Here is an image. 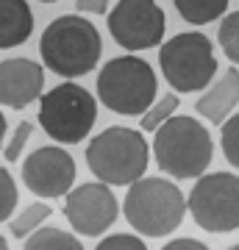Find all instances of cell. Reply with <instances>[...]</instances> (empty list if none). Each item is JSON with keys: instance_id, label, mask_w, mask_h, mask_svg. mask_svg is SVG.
<instances>
[{"instance_id": "obj_1", "label": "cell", "mask_w": 239, "mask_h": 250, "mask_svg": "<svg viewBox=\"0 0 239 250\" xmlns=\"http://www.w3.org/2000/svg\"><path fill=\"white\" fill-rule=\"evenodd\" d=\"M100 31L81 14H62L44 28L39 56L50 72L62 78H81L100 62Z\"/></svg>"}, {"instance_id": "obj_2", "label": "cell", "mask_w": 239, "mask_h": 250, "mask_svg": "<svg viewBox=\"0 0 239 250\" xmlns=\"http://www.w3.org/2000/svg\"><path fill=\"white\" fill-rule=\"evenodd\" d=\"M151 153L161 172H167L170 178L186 181L200 178L209 170L214 142L203 123H197L195 117L175 114L164 125H159Z\"/></svg>"}, {"instance_id": "obj_3", "label": "cell", "mask_w": 239, "mask_h": 250, "mask_svg": "<svg viewBox=\"0 0 239 250\" xmlns=\"http://www.w3.org/2000/svg\"><path fill=\"white\" fill-rule=\"evenodd\" d=\"M151 147L142 131L111 125L98 134L87 147V164L92 175L106 187H131L145 175Z\"/></svg>"}, {"instance_id": "obj_4", "label": "cell", "mask_w": 239, "mask_h": 250, "mask_svg": "<svg viewBox=\"0 0 239 250\" xmlns=\"http://www.w3.org/2000/svg\"><path fill=\"white\" fill-rule=\"evenodd\" d=\"M123 211L142 236H170L184 223L186 197L170 178H139L128 187Z\"/></svg>"}, {"instance_id": "obj_5", "label": "cell", "mask_w": 239, "mask_h": 250, "mask_svg": "<svg viewBox=\"0 0 239 250\" xmlns=\"http://www.w3.org/2000/svg\"><path fill=\"white\" fill-rule=\"evenodd\" d=\"M98 100L123 117H142L156 103V72L139 56H117L98 75Z\"/></svg>"}, {"instance_id": "obj_6", "label": "cell", "mask_w": 239, "mask_h": 250, "mask_svg": "<svg viewBox=\"0 0 239 250\" xmlns=\"http://www.w3.org/2000/svg\"><path fill=\"white\" fill-rule=\"evenodd\" d=\"M98 120V100L78 83H59L39 98V125L53 142L78 145L87 139Z\"/></svg>"}, {"instance_id": "obj_7", "label": "cell", "mask_w": 239, "mask_h": 250, "mask_svg": "<svg viewBox=\"0 0 239 250\" xmlns=\"http://www.w3.org/2000/svg\"><path fill=\"white\" fill-rule=\"evenodd\" d=\"M159 67L167 83L175 89V95L200 92L212 86L214 72H217V56H214L212 39L197 31L175 34L170 42L159 47Z\"/></svg>"}, {"instance_id": "obj_8", "label": "cell", "mask_w": 239, "mask_h": 250, "mask_svg": "<svg viewBox=\"0 0 239 250\" xmlns=\"http://www.w3.org/2000/svg\"><path fill=\"white\" fill-rule=\"evenodd\" d=\"M186 208L203 231L231 233L239 228V175L212 172L195 181L186 195Z\"/></svg>"}, {"instance_id": "obj_9", "label": "cell", "mask_w": 239, "mask_h": 250, "mask_svg": "<svg viewBox=\"0 0 239 250\" xmlns=\"http://www.w3.org/2000/svg\"><path fill=\"white\" fill-rule=\"evenodd\" d=\"M164 9L156 0H120L109 11V34L120 47L139 53L164 42Z\"/></svg>"}, {"instance_id": "obj_10", "label": "cell", "mask_w": 239, "mask_h": 250, "mask_svg": "<svg viewBox=\"0 0 239 250\" xmlns=\"http://www.w3.org/2000/svg\"><path fill=\"white\" fill-rule=\"evenodd\" d=\"M117 214H120V206H117L114 192L100 181L81 184L67 192L64 217L70 220L72 231L81 236H100L114 225Z\"/></svg>"}, {"instance_id": "obj_11", "label": "cell", "mask_w": 239, "mask_h": 250, "mask_svg": "<svg viewBox=\"0 0 239 250\" xmlns=\"http://www.w3.org/2000/svg\"><path fill=\"white\" fill-rule=\"evenodd\" d=\"M22 181L36 197H62L75 184V159L59 145L36 147L22 161Z\"/></svg>"}, {"instance_id": "obj_12", "label": "cell", "mask_w": 239, "mask_h": 250, "mask_svg": "<svg viewBox=\"0 0 239 250\" xmlns=\"http://www.w3.org/2000/svg\"><path fill=\"white\" fill-rule=\"evenodd\" d=\"M44 70L34 59H6L0 62V106L25 108L42 98Z\"/></svg>"}, {"instance_id": "obj_13", "label": "cell", "mask_w": 239, "mask_h": 250, "mask_svg": "<svg viewBox=\"0 0 239 250\" xmlns=\"http://www.w3.org/2000/svg\"><path fill=\"white\" fill-rule=\"evenodd\" d=\"M237 103H239V70L237 67H228L220 78L214 81V86H209L197 98L195 108L203 120L220 125L231 117V111L237 108Z\"/></svg>"}, {"instance_id": "obj_14", "label": "cell", "mask_w": 239, "mask_h": 250, "mask_svg": "<svg viewBox=\"0 0 239 250\" xmlns=\"http://www.w3.org/2000/svg\"><path fill=\"white\" fill-rule=\"evenodd\" d=\"M34 34V11L28 0H0V50L17 47Z\"/></svg>"}, {"instance_id": "obj_15", "label": "cell", "mask_w": 239, "mask_h": 250, "mask_svg": "<svg viewBox=\"0 0 239 250\" xmlns=\"http://www.w3.org/2000/svg\"><path fill=\"white\" fill-rule=\"evenodd\" d=\"M175 3L181 20H186L189 25H206L220 20L228 9V0H173Z\"/></svg>"}, {"instance_id": "obj_16", "label": "cell", "mask_w": 239, "mask_h": 250, "mask_svg": "<svg viewBox=\"0 0 239 250\" xmlns=\"http://www.w3.org/2000/svg\"><path fill=\"white\" fill-rule=\"evenodd\" d=\"M22 250H84V242L70 231H62V228H39L25 239V248Z\"/></svg>"}, {"instance_id": "obj_17", "label": "cell", "mask_w": 239, "mask_h": 250, "mask_svg": "<svg viewBox=\"0 0 239 250\" xmlns=\"http://www.w3.org/2000/svg\"><path fill=\"white\" fill-rule=\"evenodd\" d=\"M50 214H53V208H50V203H44V200H36V203H31L28 208H22V211L11 220V233H14V239H28L34 231H39V225H42Z\"/></svg>"}, {"instance_id": "obj_18", "label": "cell", "mask_w": 239, "mask_h": 250, "mask_svg": "<svg viewBox=\"0 0 239 250\" xmlns=\"http://www.w3.org/2000/svg\"><path fill=\"white\" fill-rule=\"evenodd\" d=\"M181 106V100H178L175 92H167V95H161L156 103H153L145 114L139 117V125H142V131H159V125H164L170 120V117H175V108Z\"/></svg>"}, {"instance_id": "obj_19", "label": "cell", "mask_w": 239, "mask_h": 250, "mask_svg": "<svg viewBox=\"0 0 239 250\" xmlns=\"http://www.w3.org/2000/svg\"><path fill=\"white\" fill-rule=\"evenodd\" d=\"M217 42H220L222 53L228 56V62L239 64V11H231L220 20Z\"/></svg>"}, {"instance_id": "obj_20", "label": "cell", "mask_w": 239, "mask_h": 250, "mask_svg": "<svg viewBox=\"0 0 239 250\" xmlns=\"http://www.w3.org/2000/svg\"><path fill=\"white\" fill-rule=\"evenodd\" d=\"M220 147H222V156H225V161H228L231 167H237V170H239V111L222 123Z\"/></svg>"}, {"instance_id": "obj_21", "label": "cell", "mask_w": 239, "mask_h": 250, "mask_svg": "<svg viewBox=\"0 0 239 250\" xmlns=\"http://www.w3.org/2000/svg\"><path fill=\"white\" fill-rule=\"evenodd\" d=\"M17 200H20V192H17V184H14V175H9V170L0 167V223H6L14 214Z\"/></svg>"}, {"instance_id": "obj_22", "label": "cell", "mask_w": 239, "mask_h": 250, "mask_svg": "<svg viewBox=\"0 0 239 250\" xmlns=\"http://www.w3.org/2000/svg\"><path fill=\"white\" fill-rule=\"evenodd\" d=\"M31 131H34V125L28 123V120H22V123L14 128V136H11L9 142H6V147H3V156H6V161H17L20 156H22L28 139H31Z\"/></svg>"}, {"instance_id": "obj_23", "label": "cell", "mask_w": 239, "mask_h": 250, "mask_svg": "<svg viewBox=\"0 0 239 250\" xmlns=\"http://www.w3.org/2000/svg\"><path fill=\"white\" fill-rule=\"evenodd\" d=\"M95 250H148V245L133 233H111Z\"/></svg>"}, {"instance_id": "obj_24", "label": "cell", "mask_w": 239, "mask_h": 250, "mask_svg": "<svg viewBox=\"0 0 239 250\" xmlns=\"http://www.w3.org/2000/svg\"><path fill=\"white\" fill-rule=\"evenodd\" d=\"M75 9L81 14H103L109 9V0H75Z\"/></svg>"}, {"instance_id": "obj_25", "label": "cell", "mask_w": 239, "mask_h": 250, "mask_svg": "<svg viewBox=\"0 0 239 250\" xmlns=\"http://www.w3.org/2000/svg\"><path fill=\"white\" fill-rule=\"evenodd\" d=\"M161 250H209V248L197 239H175V242H167Z\"/></svg>"}, {"instance_id": "obj_26", "label": "cell", "mask_w": 239, "mask_h": 250, "mask_svg": "<svg viewBox=\"0 0 239 250\" xmlns=\"http://www.w3.org/2000/svg\"><path fill=\"white\" fill-rule=\"evenodd\" d=\"M3 139H6V117L0 111V145H3Z\"/></svg>"}, {"instance_id": "obj_27", "label": "cell", "mask_w": 239, "mask_h": 250, "mask_svg": "<svg viewBox=\"0 0 239 250\" xmlns=\"http://www.w3.org/2000/svg\"><path fill=\"white\" fill-rule=\"evenodd\" d=\"M0 250H11V248H9V242L3 239V236H0Z\"/></svg>"}, {"instance_id": "obj_28", "label": "cell", "mask_w": 239, "mask_h": 250, "mask_svg": "<svg viewBox=\"0 0 239 250\" xmlns=\"http://www.w3.org/2000/svg\"><path fill=\"white\" fill-rule=\"evenodd\" d=\"M39 3H56V0H39Z\"/></svg>"}, {"instance_id": "obj_29", "label": "cell", "mask_w": 239, "mask_h": 250, "mask_svg": "<svg viewBox=\"0 0 239 250\" xmlns=\"http://www.w3.org/2000/svg\"><path fill=\"white\" fill-rule=\"evenodd\" d=\"M228 250H239V245H234V248H228Z\"/></svg>"}]
</instances>
